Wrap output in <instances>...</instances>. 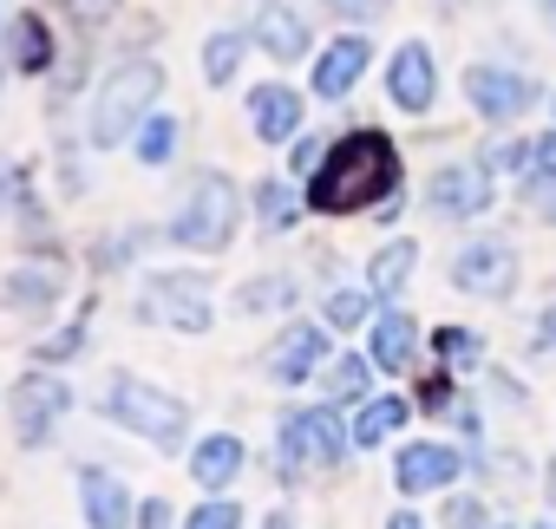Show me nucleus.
I'll list each match as a JSON object with an SVG mask.
<instances>
[{
	"label": "nucleus",
	"mask_w": 556,
	"mask_h": 529,
	"mask_svg": "<svg viewBox=\"0 0 556 529\" xmlns=\"http://www.w3.org/2000/svg\"><path fill=\"white\" fill-rule=\"evenodd\" d=\"M177 157V118H144L138 125V164H170Z\"/></svg>",
	"instance_id": "26"
},
{
	"label": "nucleus",
	"mask_w": 556,
	"mask_h": 529,
	"mask_svg": "<svg viewBox=\"0 0 556 529\" xmlns=\"http://www.w3.org/2000/svg\"><path fill=\"white\" fill-rule=\"evenodd\" d=\"M79 347H86V327H66V334H53V340L40 347V360H73Z\"/></svg>",
	"instance_id": "35"
},
{
	"label": "nucleus",
	"mask_w": 556,
	"mask_h": 529,
	"mask_svg": "<svg viewBox=\"0 0 556 529\" xmlns=\"http://www.w3.org/2000/svg\"><path fill=\"white\" fill-rule=\"evenodd\" d=\"M289 301H295V282L289 275H255V282L236 288V308L242 314H275V308H289Z\"/></svg>",
	"instance_id": "24"
},
{
	"label": "nucleus",
	"mask_w": 556,
	"mask_h": 529,
	"mask_svg": "<svg viewBox=\"0 0 556 529\" xmlns=\"http://www.w3.org/2000/svg\"><path fill=\"white\" fill-rule=\"evenodd\" d=\"M242 53H249L242 34H210V40H203V79H210V86H229L236 66H242Z\"/></svg>",
	"instance_id": "25"
},
{
	"label": "nucleus",
	"mask_w": 556,
	"mask_h": 529,
	"mask_svg": "<svg viewBox=\"0 0 556 529\" xmlns=\"http://www.w3.org/2000/svg\"><path fill=\"white\" fill-rule=\"evenodd\" d=\"M413 269H419V248H413V242H387V248L367 261V288H374L380 301H393V295L413 282Z\"/></svg>",
	"instance_id": "21"
},
{
	"label": "nucleus",
	"mask_w": 556,
	"mask_h": 529,
	"mask_svg": "<svg viewBox=\"0 0 556 529\" xmlns=\"http://www.w3.org/2000/svg\"><path fill=\"white\" fill-rule=\"evenodd\" d=\"M79 503H86V529H131V490L112 470H79Z\"/></svg>",
	"instance_id": "16"
},
{
	"label": "nucleus",
	"mask_w": 556,
	"mask_h": 529,
	"mask_svg": "<svg viewBox=\"0 0 556 529\" xmlns=\"http://www.w3.org/2000/svg\"><path fill=\"white\" fill-rule=\"evenodd\" d=\"M328 321H334V327H361V321H367V295H361V288H334V295H328Z\"/></svg>",
	"instance_id": "31"
},
{
	"label": "nucleus",
	"mask_w": 556,
	"mask_h": 529,
	"mask_svg": "<svg viewBox=\"0 0 556 529\" xmlns=\"http://www.w3.org/2000/svg\"><path fill=\"white\" fill-rule=\"evenodd\" d=\"M387 92H393V105H400V112H432L439 66H432V53H426L419 40H406V47L393 53V66H387Z\"/></svg>",
	"instance_id": "11"
},
{
	"label": "nucleus",
	"mask_w": 556,
	"mask_h": 529,
	"mask_svg": "<svg viewBox=\"0 0 556 529\" xmlns=\"http://www.w3.org/2000/svg\"><path fill=\"white\" fill-rule=\"evenodd\" d=\"M439 353H445V366H471L478 360V340L465 327H439Z\"/></svg>",
	"instance_id": "32"
},
{
	"label": "nucleus",
	"mask_w": 556,
	"mask_h": 529,
	"mask_svg": "<svg viewBox=\"0 0 556 529\" xmlns=\"http://www.w3.org/2000/svg\"><path fill=\"white\" fill-rule=\"evenodd\" d=\"M400 190V151L387 131H348L328 144V157L315 164L308 177V209L321 216H354V209H374L380 196Z\"/></svg>",
	"instance_id": "1"
},
{
	"label": "nucleus",
	"mask_w": 556,
	"mask_h": 529,
	"mask_svg": "<svg viewBox=\"0 0 556 529\" xmlns=\"http://www.w3.org/2000/svg\"><path fill=\"white\" fill-rule=\"evenodd\" d=\"M321 353H328V334L302 321V327H289L282 340L268 347V373L282 379V386H302V379H308V373L321 366Z\"/></svg>",
	"instance_id": "17"
},
{
	"label": "nucleus",
	"mask_w": 556,
	"mask_h": 529,
	"mask_svg": "<svg viewBox=\"0 0 556 529\" xmlns=\"http://www.w3.org/2000/svg\"><path fill=\"white\" fill-rule=\"evenodd\" d=\"M452 282H458L465 295H491V301H504V295L517 288V248H510V242H471V248H458Z\"/></svg>",
	"instance_id": "8"
},
{
	"label": "nucleus",
	"mask_w": 556,
	"mask_h": 529,
	"mask_svg": "<svg viewBox=\"0 0 556 529\" xmlns=\"http://www.w3.org/2000/svg\"><path fill=\"white\" fill-rule=\"evenodd\" d=\"M236 216H242L236 183H229V177H216V170H203V177L184 190L177 216H170V242H177V248H203V255H216V248H229Z\"/></svg>",
	"instance_id": "3"
},
{
	"label": "nucleus",
	"mask_w": 556,
	"mask_h": 529,
	"mask_svg": "<svg viewBox=\"0 0 556 529\" xmlns=\"http://www.w3.org/2000/svg\"><path fill=\"white\" fill-rule=\"evenodd\" d=\"M523 183H556V131L523 144Z\"/></svg>",
	"instance_id": "28"
},
{
	"label": "nucleus",
	"mask_w": 556,
	"mask_h": 529,
	"mask_svg": "<svg viewBox=\"0 0 556 529\" xmlns=\"http://www.w3.org/2000/svg\"><path fill=\"white\" fill-rule=\"evenodd\" d=\"M255 209H262V229H289L295 222V190L289 183H262L255 190Z\"/></svg>",
	"instance_id": "27"
},
{
	"label": "nucleus",
	"mask_w": 556,
	"mask_h": 529,
	"mask_svg": "<svg viewBox=\"0 0 556 529\" xmlns=\"http://www.w3.org/2000/svg\"><path fill=\"white\" fill-rule=\"evenodd\" d=\"M406 412H413L406 399H367V412L354 418V444H367V451H374L380 438H393V431L406 425Z\"/></svg>",
	"instance_id": "23"
},
{
	"label": "nucleus",
	"mask_w": 556,
	"mask_h": 529,
	"mask_svg": "<svg viewBox=\"0 0 556 529\" xmlns=\"http://www.w3.org/2000/svg\"><path fill=\"white\" fill-rule=\"evenodd\" d=\"M8 60H14V73H47L53 66V27L40 14H14L8 21Z\"/></svg>",
	"instance_id": "20"
},
{
	"label": "nucleus",
	"mask_w": 556,
	"mask_h": 529,
	"mask_svg": "<svg viewBox=\"0 0 556 529\" xmlns=\"http://www.w3.org/2000/svg\"><path fill=\"white\" fill-rule=\"evenodd\" d=\"M445 405H452V392H445V379H432L426 386V412H445Z\"/></svg>",
	"instance_id": "39"
},
{
	"label": "nucleus",
	"mask_w": 556,
	"mask_h": 529,
	"mask_svg": "<svg viewBox=\"0 0 556 529\" xmlns=\"http://www.w3.org/2000/svg\"><path fill=\"white\" fill-rule=\"evenodd\" d=\"M387 529H426V522H419L413 509H393V522H387Z\"/></svg>",
	"instance_id": "40"
},
{
	"label": "nucleus",
	"mask_w": 556,
	"mask_h": 529,
	"mask_svg": "<svg viewBox=\"0 0 556 529\" xmlns=\"http://www.w3.org/2000/svg\"><path fill=\"white\" fill-rule=\"evenodd\" d=\"M465 99H471V112H478V118L510 125V118H523V112H530L536 86H530L523 73H510V66H471V73H465Z\"/></svg>",
	"instance_id": "6"
},
{
	"label": "nucleus",
	"mask_w": 556,
	"mask_h": 529,
	"mask_svg": "<svg viewBox=\"0 0 556 529\" xmlns=\"http://www.w3.org/2000/svg\"><path fill=\"white\" fill-rule=\"evenodd\" d=\"M138 522H144V529H170V503H144Z\"/></svg>",
	"instance_id": "38"
},
{
	"label": "nucleus",
	"mask_w": 556,
	"mask_h": 529,
	"mask_svg": "<svg viewBox=\"0 0 556 529\" xmlns=\"http://www.w3.org/2000/svg\"><path fill=\"white\" fill-rule=\"evenodd\" d=\"M445 522H452V529H478V522H484V503H478V496H452V503H445Z\"/></svg>",
	"instance_id": "34"
},
{
	"label": "nucleus",
	"mask_w": 556,
	"mask_h": 529,
	"mask_svg": "<svg viewBox=\"0 0 556 529\" xmlns=\"http://www.w3.org/2000/svg\"><path fill=\"white\" fill-rule=\"evenodd\" d=\"M262 529H295V522H289V516H282V509H275V516H268V522H262Z\"/></svg>",
	"instance_id": "42"
},
{
	"label": "nucleus",
	"mask_w": 556,
	"mask_h": 529,
	"mask_svg": "<svg viewBox=\"0 0 556 529\" xmlns=\"http://www.w3.org/2000/svg\"><path fill=\"white\" fill-rule=\"evenodd\" d=\"M0 301H8V314H53L66 301V269L60 261H27L0 282Z\"/></svg>",
	"instance_id": "10"
},
{
	"label": "nucleus",
	"mask_w": 556,
	"mask_h": 529,
	"mask_svg": "<svg viewBox=\"0 0 556 529\" xmlns=\"http://www.w3.org/2000/svg\"><path fill=\"white\" fill-rule=\"evenodd\" d=\"M242 438H229V431H216V438H203L197 451H190V477L203 483V490H223V483H236L242 477Z\"/></svg>",
	"instance_id": "19"
},
{
	"label": "nucleus",
	"mask_w": 556,
	"mask_h": 529,
	"mask_svg": "<svg viewBox=\"0 0 556 529\" xmlns=\"http://www.w3.org/2000/svg\"><path fill=\"white\" fill-rule=\"evenodd\" d=\"M374 66V40H361V34H341L321 60H315V92L321 99H348L354 86H361V73Z\"/></svg>",
	"instance_id": "13"
},
{
	"label": "nucleus",
	"mask_w": 556,
	"mask_h": 529,
	"mask_svg": "<svg viewBox=\"0 0 556 529\" xmlns=\"http://www.w3.org/2000/svg\"><path fill=\"white\" fill-rule=\"evenodd\" d=\"M66 405H73V386H66V379H53V373H27V379L14 386V431H21L27 444H40V438L66 418Z\"/></svg>",
	"instance_id": "9"
},
{
	"label": "nucleus",
	"mask_w": 556,
	"mask_h": 529,
	"mask_svg": "<svg viewBox=\"0 0 556 529\" xmlns=\"http://www.w3.org/2000/svg\"><path fill=\"white\" fill-rule=\"evenodd\" d=\"M249 125H255L262 144H289L302 131V92H289V86H255L249 92Z\"/></svg>",
	"instance_id": "15"
},
{
	"label": "nucleus",
	"mask_w": 556,
	"mask_h": 529,
	"mask_svg": "<svg viewBox=\"0 0 556 529\" xmlns=\"http://www.w3.org/2000/svg\"><path fill=\"white\" fill-rule=\"evenodd\" d=\"M328 8L341 21H374V14H387V0H328Z\"/></svg>",
	"instance_id": "36"
},
{
	"label": "nucleus",
	"mask_w": 556,
	"mask_h": 529,
	"mask_svg": "<svg viewBox=\"0 0 556 529\" xmlns=\"http://www.w3.org/2000/svg\"><path fill=\"white\" fill-rule=\"evenodd\" d=\"M328 392H334V399H361V392H367V360H361V353L334 360V373H328Z\"/></svg>",
	"instance_id": "29"
},
{
	"label": "nucleus",
	"mask_w": 556,
	"mask_h": 529,
	"mask_svg": "<svg viewBox=\"0 0 556 529\" xmlns=\"http://www.w3.org/2000/svg\"><path fill=\"white\" fill-rule=\"evenodd\" d=\"M315 164H321V144H315V138H302V144H295V170H308V177H315Z\"/></svg>",
	"instance_id": "37"
},
{
	"label": "nucleus",
	"mask_w": 556,
	"mask_h": 529,
	"mask_svg": "<svg viewBox=\"0 0 556 529\" xmlns=\"http://www.w3.org/2000/svg\"><path fill=\"white\" fill-rule=\"evenodd\" d=\"M105 418L138 431V438H151V444H164V451H177L184 431H190V405L157 392V386H144V379H131V373H118L105 386Z\"/></svg>",
	"instance_id": "4"
},
{
	"label": "nucleus",
	"mask_w": 556,
	"mask_h": 529,
	"mask_svg": "<svg viewBox=\"0 0 556 529\" xmlns=\"http://www.w3.org/2000/svg\"><path fill=\"white\" fill-rule=\"evenodd\" d=\"M255 47L268 53V60H302L308 53V21L295 14V8H282V0H268V8L255 14Z\"/></svg>",
	"instance_id": "18"
},
{
	"label": "nucleus",
	"mask_w": 556,
	"mask_h": 529,
	"mask_svg": "<svg viewBox=\"0 0 556 529\" xmlns=\"http://www.w3.org/2000/svg\"><path fill=\"white\" fill-rule=\"evenodd\" d=\"M549 503H556V457H549Z\"/></svg>",
	"instance_id": "43"
},
{
	"label": "nucleus",
	"mask_w": 556,
	"mask_h": 529,
	"mask_svg": "<svg viewBox=\"0 0 556 529\" xmlns=\"http://www.w3.org/2000/svg\"><path fill=\"white\" fill-rule=\"evenodd\" d=\"M157 92H164L157 60H125V66H112L105 86H99V99H92V118H86L92 151H118V144L138 131V118L157 105Z\"/></svg>",
	"instance_id": "2"
},
{
	"label": "nucleus",
	"mask_w": 556,
	"mask_h": 529,
	"mask_svg": "<svg viewBox=\"0 0 556 529\" xmlns=\"http://www.w3.org/2000/svg\"><path fill=\"white\" fill-rule=\"evenodd\" d=\"M426 203H432L439 216H478V209L491 203V177H484V164H445V170L426 183Z\"/></svg>",
	"instance_id": "12"
},
{
	"label": "nucleus",
	"mask_w": 556,
	"mask_h": 529,
	"mask_svg": "<svg viewBox=\"0 0 556 529\" xmlns=\"http://www.w3.org/2000/svg\"><path fill=\"white\" fill-rule=\"evenodd\" d=\"M341 451H348V431L328 405H308V412L282 418V457L289 464H341Z\"/></svg>",
	"instance_id": "7"
},
{
	"label": "nucleus",
	"mask_w": 556,
	"mask_h": 529,
	"mask_svg": "<svg viewBox=\"0 0 556 529\" xmlns=\"http://www.w3.org/2000/svg\"><path fill=\"white\" fill-rule=\"evenodd\" d=\"M66 8H73L79 27H105V21L118 14V0H66Z\"/></svg>",
	"instance_id": "33"
},
{
	"label": "nucleus",
	"mask_w": 556,
	"mask_h": 529,
	"mask_svg": "<svg viewBox=\"0 0 556 529\" xmlns=\"http://www.w3.org/2000/svg\"><path fill=\"white\" fill-rule=\"evenodd\" d=\"M138 314L144 321H164V327H177V334H203L210 321H216V308H210V282L203 275H151L144 282V295H138Z\"/></svg>",
	"instance_id": "5"
},
{
	"label": "nucleus",
	"mask_w": 556,
	"mask_h": 529,
	"mask_svg": "<svg viewBox=\"0 0 556 529\" xmlns=\"http://www.w3.org/2000/svg\"><path fill=\"white\" fill-rule=\"evenodd\" d=\"M458 470H465V457H458L452 444H406L400 464H393V477H400L406 496H419V490H445Z\"/></svg>",
	"instance_id": "14"
},
{
	"label": "nucleus",
	"mask_w": 556,
	"mask_h": 529,
	"mask_svg": "<svg viewBox=\"0 0 556 529\" xmlns=\"http://www.w3.org/2000/svg\"><path fill=\"white\" fill-rule=\"evenodd\" d=\"M184 529H242V509L229 503V496H210L203 509H190V522Z\"/></svg>",
	"instance_id": "30"
},
{
	"label": "nucleus",
	"mask_w": 556,
	"mask_h": 529,
	"mask_svg": "<svg viewBox=\"0 0 556 529\" xmlns=\"http://www.w3.org/2000/svg\"><path fill=\"white\" fill-rule=\"evenodd\" d=\"M413 347H419V327H413L406 314H380V321H374V366L406 373V366H413Z\"/></svg>",
	"instance_id": "22"
},
{
	"label": "nucleus",
	"mask_w": 556,
	"mask_h": 529,
	"mask_svg": "<svg viewBox=\"0 0 556 529\" xmlns=\"http://www.w3.org/2000/svg\"><path fill=\"white\" fill-rule=\"evenodd\" d=\"M549 347H556V308L543 314V353H549Z\"/></svg>",
	"instance_id": "41"
}]
</instances>
